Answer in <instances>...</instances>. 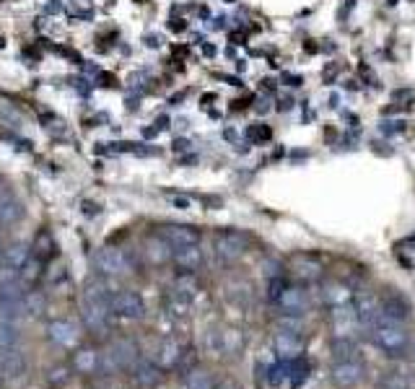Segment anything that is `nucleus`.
<instances>
[{
  "instance_id": "nucleus-22",
  "label": "nucleus",
  "mask_w": 415,
  "mask_h": 389,
  "mask_svg": "<svg viewBox=\"0 0 415 389\" xmlns=\"http://www.w3.org/2000/svg\"><path fill=\"white\" fill-rule=\"evenodd\" d=\"M296 275L301 280H317L322 275V265L314 257H296Z\"/></svg>"
},
{
  "instance_id": "nucleus-2",
  "label": "nucleus",
  "mask_w": 415,
  "mask_h": 389,
  "mask_svg": "<svg viewBox=\"0 0 415 389\" xmlns=\"http://www.w3.org/2000/svg\"><path fill=\"white\" fill-rule=\"evenodd\" d=\"M110 309L122 319H140L145 314V304L143 298L138 296L136 291H119L114 294L110 301Z\"/></svg>"
},
{
  "instance_id": "nucleus-26",
  "label": "nucleus",
  "mask_w": 415,
  "mask_h": 389,
  "mask_svg": "<svg viewBox=\"0 0 415 389\" xmlns=\"http://www.w3.org/2000/svg\"><path fill=\"white\" fill-rule=\"evenodd\" d=\"M21 270H24V272H21V283H24V286H29V283H34V280L39 278V272H42V260L32 254V257L26 260V265L21 268Z\"/></svg>"
},
{
  "instance_id": "nucleus-3",
  "label": "nucleus",
  "mask_w": 415,
  "mask_h": 389,
  "mask_svg": "<svg viewBox=\"0 0 415 389\" xmlns=\"http://www.w3.org/2000/svg\"><path fill=\"white\" fill-rule=\"evenodd\" d=\"M246 252V237L239 231H223L216 237V254L223 263H234Z\"/></svg>"
},
{
  "instance_id": "nucleus-25",
  "label": "nucleus",
  "mask_w": 415,
  "mask_h": 389,
  "mask_svg": "<svg viewBox=\"0 0 415 389\" xmlns=\"http://www.w3.org/2000/svg\"><path fill=\"white\" fill-rule=\"evenodd\" d=\"M148 257H151V263H166L171 257V246L166 244L162 237L151 239V242H148Z\"/></svg>"
},
{
  "instance_id": "nucleus-11",
  "label": "nucleus",
  "mask_w": 415,
  "mask_h": 389,
  "mask_svg": "<svg viewBox=\"0 0 415 389\" xmlns=\"http://www.w3.org/2000/svg\"><path fill=\"white\" fill-rule=\"evenodd\" d=\"M24 369H26V358L21 350H16V345L0 350V376L16 379V376L24 374Z\"/></svg>"
},
{
  "instance_id": "nucleus-36",
  "label": "nucleus",
  "mask_w": 415,
  "mask_h": 389,
  "mask_svg": "<svg viewBox=\"0 0 415 389\" xmlns=\"http://www.w3.org/2000/svg\"><path fill=\"white\" fill-rule=\"evenodd\" d=\"M407 350H410V358H413V361H415V340H413V343H410V348H407Z\"/></svg>"
},
{
  "instance_id": "nucleus-37",
  "label": "nucleus",
  "mask_w": 415,
  "mask_h": 389,
  "mask_svg": "<svg viewBox=\"0 0 415 389\" xmlns=\"http://www.w3.org/2000/svg\"><path fill=\"white\" fill-rule=\"evenodd\" d=\"M0 254H3V244H0Z\"/></svg>"
},
{
  "instance_id": "nucleus-13",
  "label": "nucleus",
  "mask_w": 415,
  "mask_h": 389,
  "mask_svg": "<svg viewBox=\"0 0 415 389\" xmlns=\"http://www.w3.org/2000/svg\"><path fill=\"white\" fill-rule=\"evenodd\" d=\"M171 257H174L177 268H182L185 272H195L203 265V249H200V244L179 246V249H174Z\"/></svg>"
},
{
  "instance_id": "nucleus-31",
  "label": "nucleus",
  "mask_w": 415,
  "mask_h": 389,
  "mask_svg": "<svg viewBox=\"0 0 415 389\" xmlns=\"http://www.w3.org/2000/svg\"><path fill=\"white\" fill-rule=\"evenodd\" d=\"M76 369L78 371H93L96 369V353L93 350H81V353H76Z\"/></svg>"
},
{
  "instance_id": "nucleus-7",
  "label": "nucleus",
  "mask_w": 415,
  "mask_h": 389,
  "mask_svg": "<svg viewBox=\"0 0 415 389\" xmlns=\"http://www.w3.org/2000/svg\"><path fill=\"white\" fill-rule=\"evenodd\" d=\"M356 314H358V322L366 324V327H376L384 322V312H381V301L374 294H366L356 301Z\"/></svg>"
},
{
  "instance_id": "nucleus-33",
  "label": "nucleus",
  "mask_w": 415,
  "mask_h": 389,
  "mask_svg": "<svg viewBox=\"0 0 415 389\" xmlns=\"http://www.w3.org/2000/svg\"><path fill=\"white\" fill-rule=\"evenodd\" d=\"M249 136H252V138H263V140H268V138H270V130H268V127H252V130H249Z\"/></svg>"
},
{
  "instance_id": "nucleus-12",
  "label": "nucleus",
  "mask_w": 415,
  "mask_h": 389,
  "mask_svg": "<svg viewBox=\"0 0 415 389\" xmlns=\"http://www.w3.org/2000/svg\"><path fill=\"white\" fill-rule=\"evenodd\" d=\"M110 358L114 369H130V366H136L138 364L136 343H133V340H119V343H114Z\"/></svg>"
},
{
  "instance_id": "nucleus-1",
  "label": "nucleus",
  "mask_w": 415,
  "mask_h": 389,
  "mask_svg": "<svg viewBox=\"0 0 415 389\" xmlns=\"http://www.w3.org/2000/svg\"><path fill=\"white\" fill-rule=\"evenodd\" d=\"M374 343L379 350H384L387 355L392 358H397V355H405L407 348H410V338H407V332L395 324V322H381L374 327Z\"/></svg>"
},
{
  "instance_id": "nucleus-15",
  "label": "nucleus",
  "mask_w": 415,
  "mask_h": 389,
  "mask_svg": "<svg viewBox=\"0 0 415 389\" xmlns=\"http://www.w3.org/2000/svg\"><path fill=\"white\" fill-rule=\"evenodd\" d=\"M381 312H384V322H405L410 317V304H407L405 298L397 296V294H392L387 301H381Z\"/></svg>"
},
{
  "instance_id": "nucleus-19",
  "label": "nucleus",
  "mask_w": 415,
  "mask_h": 389,
  "mask_svg": "<svg viewBox=\"0 0 415 389\" xmlns=\"http://www.w3.org/2000/svg\"><path fill=\"white\" fill-rule=\"evenodd\" d=\"M24 218V205L8 197V200H0V226H13Z\"/></svg>"
},
{
  "instance_id": "nucleus-21",
  "label": "nucleus",
  "mask_w": 415,
  "mask_h": 389,
  "mask_svg": "<svg viewBox=\"0 0 415 389\" xmlns=\"http://www.w3.org/2000/svg\"><path fill=\"white\" fill-rule=\"evenodd\" d=\"M136 379H138V384L140 387H145V389H151V387H156L159 381H162V371H159V366H153V364H140L136 369Z\"/></svg>"
},
{
  "instance_id": "nucleus-8",
  "label": "nucleus",
  "mask_w": 415,
  "mask_h": 389,
  "mask_svg": "<svg viewBox=\"0 0 415 389\" xmlns=\"http://www.w3.org/2000/svg\"><path fill=\"white\" fill-rule=\"evenodd\" d=\"M358 314H356V306L353 304H345V306H335L332 309V327L338 332V338H348V335H353L358 330Z\"/></svg>"
},
{
  "instance_id": "nucleus-18",
  "label": "nucleus",
  "mask_w": 415,
  "mask_h": 389,
  "mask_svg": "<svg viewBox=\"0 0 415 389\" xmlns=\"http://www.w3.org/2000/svg\"><path fill=\"white\" fill-rule=\"evenodd\" d=\"M107 312L110 309H104V306H96V304H84V319H86V327L96 335H102L104 327H107Z\"/></svg>"
},
{
  "instance_id": "nucleus-5",
  "label": "nucleus",
  "mask_w": 415,
  "mask_h": 389,
  "mask_svg": "<svg viewBox=\"0 0 415 389\" xmlns=\"http://www.w3.org/2000/svg\"><path fill=\"white\" fill-rule=\"evenodd\" d=\"M93 263H96V268L104 275H125L130 270L125 254L119 252V249H112V246H104V249H99V252L93 254Z\"/></svg>"
},
{
  "instance_id": "nucleus-38",
  "label": "nucleus",
  "mask_w": 415,
  "mask_h": 389,
  "mask_svg": "<svg viewBox=\"0 0 415 389\" xmlns=\"http://www.w3.org/2000/svg\"><path fill=\"white\" fill-rule=\"evenodd\" d=\"M0 185H3V182H0Z\"/></svg>"
},
{
  "instance_id": "nucleus-23",
  "label": "nucleus",
  "mask_w": 415,
  "mask_h": 389,
  "mask_svg": "<svg viewBox=\"0 0 415 389\" xmlns=\"http://www.w3.org/2000/svg\"><path fill=\"white\" fill-rule=\"evenodd\" d=\"M47 312V296H44L42 291H32V294H26L24 296V314L29 317H42Z\"/></svg>"
},
{
  "instance_id": "nucleus-35",
  "label": "nucleus",
  "mask_w": 415,
  "mask_h": 389,
  "mask_svg": "<svg viewBox=\"0 0 415 389\" xmlns=\"http://www.w3.org/2000/svg\"><path fill=\"white\" fill-rule=\"evenodd\" d=\"M52 374H55V376H50V381H62V379H65V376H62V374H65L62 369H58V371H52Z\"/></svg>"
},
{
  "instance_id": "nucleus-6",
  "label": "nucleus",
  "mask_w": 415,
  "mask_h": 389,
  "mask_svg": "<svg viewBox=\"0 0 415 389\" xmlns=\"http://www.w3.org/2000/svg\"><path fill=\"white\" fill-rule=\"evenodd\" d=\"M332 381H335V387L340 389H350L356 387L358 381L364 379V366L356 364L353 358L350 361H338V364L332 366Z\"/></svg>"
},
{
  "instance_id": "nucleus-9",
  "label": "nucleus",
  "mask_w": 415,
  "mask_h": 389,
  "mask_svg": "<svg viewBox=\"0 0 415 389\" xmlns=\"http://www.w3.org/2000/svg\"><path fill=\"white\" fill-rule=\"evenodd\" d=\"M278 304L286 314H296V317H301V314L306 312V306H309V296H306L304 288L283 286V291H280V296H278Z\"/></svg>"
},
{
  "instance_id": "nucleus-17",
  "label": "nucleus",
  "mask_w": 415,
  "mask_h": 389,
  "mask_svg": "<svg viewBox=\"0 0 415 389\" xmlns=\"http://www.w3.org/2000/svg\"><path fill=\"white\" fill-rule=\"evenodd\" d=\"M110 291L104 286L102 280H88L86 283V291H84V304H96V306H104V309H110Z\"/></svg>"
},
{
  "instance_id": "nucleus-14",
  "label": "nucleus",
  "mask_w": 415,
  "mask_h": 389,
  "mask_svg": "<svg viewBox=\"0 0 415 389\" xmlns=\"http://www.w3.org/2000/svg\"><path fill=\"white\" fill-rule=\"evenodd\" d=\"M47 335H50L55 343H60V345H73L78 340V324L70 319H55V322H50Z\"/></svg>"
},
{
  "instance_id": "nucleus-30",
  "label": "nucleus",
  "mask_w": 415,
  "mask_h": 389,
  "mask_svg": "<svg viewBox=\"0 0 415 389\" xmlns=\"http://www.w3.org/2000/svg\"><path fill=\"white\" fill-rule=\"evenodd\" d=\"M159 361H162L164 366H174V364L179 361V345L174 343V340H164L162 355H159Z\"/></svg>"
},
{
  "instance_id": "nucleus-27",
  "label": "nucleus",
  "mask_w": 415,
  "mask_h": 389,
  "mask_svg": "<svg viewBox=\"0 0 415 389\" xmlns=\"http://www.w3.org/2000/svg\"><path fill=\"white\" fill-rule=\"evenodd\" d=\"M332 353H335L338 361H350L353 353H356V345H353V340H348V338H335V343H332Z\"/></svg>"
},
{
  "instance_id": "nucleus-32",
  "label": "nucleus",
  "mask_w": 415,
  "mask_h": 389,
  "mask_svg": "<svg viewBox=\"0 0 415 389\" xmlns=\"http://www.w3.org/2000/svg\"><path fill=\"white\" fill-rule=\"evenodd\" d=\"M298 330H301V317H296V314H286L283 319H278V332H294V335H298Z\"/></svg>"
},
{
  "instance_id": "nucleus-29",
  "label": "nucleus",
  "mask_w": 415,
  "mask_h": 389,
  "mask_svg": "<svg viewBox=\"0 0 415 389\" xmlns=\"http://www.w3.org/2000/svg\"><path fill=\"white\" fill-rule=\"evenodd\" d=\"M18 340V332L16 327L11 324V322H0V350H6V348H13Z\"/></svg>"
},
{
  "instance_id": "nucleus-24",
  "label": "nucleus",
  "mask_w": 415,
  "mask_h": 389,
  "mask_svg": "<svg viewBox=\"0 0 415 389\" xmlns=\"http://www.w3.org/2000/svg\"><path fill=\"white\" fill-rule=\"evenodd\" d=\"M195 291H197V280L192 272H185V275H179V278L174 280V294H177V296L190 301V298L195 296Z\"/></svg>"
},
{
  "instance_id": "nucleus-28",
  "label": "nucleus",
  "mask_w": 415,
  "mask_h": 389,
  "mask_svg": "<svg viewBox=\"0 0 415 389\" xmlns=\"http://www.w3.org/2000/svg\"><path fill=\"white\" fill-rule=\"evenodd\" d=\"M187 389H216L213 387V379L208 371H192L190 376H187Z\"/></svg>"
},
{
  "instance_id": "nucleus-10",
  "label": "nucleus",
  "mask_w": 415,
  "mask_h": 389,
  "mask_svg": "<svg viewBox=\"0 0 415 389\" xmlns=\"http://www.w3.org/2000/svg\"><path fill=\"white\" fill-rule=\"evenodd\" d=\"M275 353L283 358V361H296L304 353V340L294 335V332H278L275 335Z\"/></svg>"
},
{
  "instance_id": "nucleus-34",
  "label": "nucleus",
  "mask_w": 415,
  "mask_h": 389,
  "mask_svg": "<svg viewBox=\"0 0 415 389\" xmlns=\"http://www.w3.org/2000/svg\"><path fill=\"white\" fill-rule=\"evenodd\" d=\"M171 205H177L179 211H187V208H190V200H187V197H171Z\"/></svg>"
},
{
  "instance_id": "nucleus-4",
  "label": "nucleus",
  "mask_w": 415,
  "mask_h": 389,
  "mask_svg": "<svg viewBox=\"0 0 415 389\" xmlns=\"http://www.w3.org/2000/svg\"><path fill=\"white\" fill-rule=\"evenodd\" d=\"M162 239L171 249H179V246L200 244V231L187 223H166V226H162Z\"/></svg>"
},
{
  "instance_id": "nucleus-20",
  "label": "nucleus",
  "mask_w": 415,
  "mask_h": 389,
  "mask_svg": "<svg viewBox=\"0 0 415 389\" xmlns=\"http://www.w3.org/2000/svg\"><path fill=\"white\" fill-rule=\"evenodd\" d=\"M29 257H32L29 246L18 242V244H13V246H8V249H6V268H8V270H13V272L21 270Z\"/></svg>"
},
{
  "instance_id": "nucleus-16",
  "label": "nucleus",
  "mask_w": 415,
  "mask_h": 389,
  "mask_svg": "<svg viewBox=\"0 0 415 389\" xmlns=\"http://www.w3.org/2000/svg\"><path fill=\"white\" fill-rule=\"evenodd\" d=\"M322 298H324V304L335 309V306L353 304V291H350L345 283H324Z\"/></svg>"
}]
</instances>
